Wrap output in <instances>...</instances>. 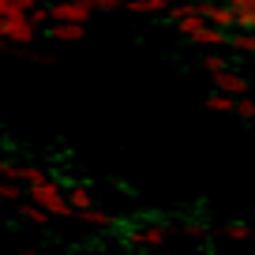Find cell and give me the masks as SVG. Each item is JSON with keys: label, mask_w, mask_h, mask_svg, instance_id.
<instances>
[{"label": "cell", "mask_w": 255, "mask_h": 255, "mask_svg": "<svg viewBox=\"0 0 255 255\" xmlns=\"http://www.w3.org/2000/svg\"><path fill=\"white\" fill-rule=\"evenodd\" d=\"M225 237H229V240H248V237H252V229H248L244 222H240V225H225Z\"/></svg>", "instance_id": "4fadbf2b"}, {"label": "cell", "mask_w": 255, "mask_h": 255, "mask_svg": "<svg viewBox=\"0 0 255 255\" xmlns=\"http://www.w3.org/2000/svg\"><path fill=\"white\" fill-rule=\"evenodd\" d=\"M0 30H4V38L11 41V45H30L34 41V34H38V26L30 23V15H4V26H0Z\"/></svg>", "instance_id": "7a4b0ae2"}, {"label": "cell", "mask_w": 255, "mask_h": 255, "mask_svg": "<svg viewBox=\"0 0 255 255\" xmlns=\"http://www.w3.org/2000/svg\"><path fill=\"white\" fill-rule=\"evenodd\" d=\"M237 26H240V30H255V4L237 8Z\"/></svg>", "instance_id": "8fae6325"}, {"label": "cell", "mask_w": 255, "mask_h": 255, "mask_svg": "<svg viewBox=\"0 0 255 255\" xmlns=\"http://www.w3.org/2000/svg\"><path fill=\"white\" fill-rule=\"evenodd\" d=\"M214 87L218 90H225V94H248V87H252V83H248V75H240V72H233V68H225V72H218L214 75Z\"/></svg>", "instance_id": "3957f363"}, {"label": "cell", "mask_w": 255, "mask_h": 255, "mask_svg": "<svg viewBox=\"0 0 255 255\" xmlns=\"http://www.w3.org/2000/svg\"><path fill=\"white\" fill-rule=\"evenodd\" d=\"M49 30V38H56V41H79L83 38V23H53V26H45Z\"/></svg>", "instance_id": "277c9868"}, {"label": "cell", "mask_w": 255, "mask_h": 255, "mask_svg": "<svg viewBox=\"0 0 255 255\" xmlns=\"http://www.w3.org/2000/svg\"><path fill=\"white\" fill-rule=\"evenodd\" d=\"M203 64H207V68H210V72H225V68H229V56H222V53H210L207 56V60H203Z\"/></svg>", "instance_id": "7c38bea8"}, {"label": "cell", "mask_w": 255, "mask_h": 255, "mask_svg": "<svg viewBox=\"0 0 255 255\" xmlns=\"http://www.w3.org/2000/svg\"><path fill=\"white\" fill-rule=\"evenodd\" d=\"M237 102H240V98L237 94H225V90H214V94L207 98V105L214 113H237Z\"/></svg>", "instance_id": "5b68a950"}, {"label": "cell", "mask_w": 255, "mask_h": 255, "mask_svg": "<svg viewBox=\"0 0 255 255\" xmlns=\"http://www.w3.org/2000/svg\"><path fill=\"white\" fill-rule=\"evenodd\" d=\"M124 8L131 11V15H154V11L169 8V0H128Z\"/></svg>", "instance_id": "8992f818"}, {"label": "cell", "mask_w": 255, "mask_h": 255, "mask_svg": "<svg viewBox=\"0 0 255 255\" xmlns=\"http://www.w3.org/2000/svg\"><path fill=\"white\" fill-rule=\"evenodd\" d=\"M184 233H188V237H203V233H207V218H203V214H188Z\"/></svg>", "instance_id": "30bf717a"}, {"label": "cell", "mask_w": 255, "mask_h": 255, "mask_svg": "<svg viewBox=\"0 0 255 255\" xmlns=\"http://www.w3.org/2000/svg\"><path fill=\"white\" fill-rule=\"evenodd\" d=\"M94 8H98L94 0H56L53 4V23H87Z\"/></svg>", "instance_id": "6da1fadb"}, {"label": "cell", "mask_w": 255, "mask_h": 255, "mask_svg": "<svg viewBox=\"0 0 255 255\" xmlns=\"http://www.w3.org/2000/svg\"><path fill=\"white\" fill-rule=\"evenodd\" d=\"M237 117H244V120H252V117H255V102H252V98L240 94V102H237Z\"/></svg>", "instance_id": "5bb4252c"}, {"label": "cell", "mask_w": 255, "mask_h": 255, "mask_svg": "<svg viewBox=\"0 0 255 255\" xmlns=\"http://www.w3.org/2000/svg\"><path fill=\"white\" fill-rule=\"evenodd\" d=\"M75 218H79L83 225H90V229H105V225L113 222V218L105 214V210H98V207H87V210H79Z\"/></svg>", "instance_id": "52a82bcc"}, {"label": "cell", "mask_w": 255, "mask_h": 255, "mask_svg": "<svg viewBox=\"0 0 255 255\" xmlns=\"http://www.w3.org/2000/svg\"><path fill=\"white\" fill-rule=\"evenodd\" d=\"M26 15H30V23L38 26V30H41V26H53V8H41V4H34Z\"/></svg>", "instance_id": "9c48e42d"}, {"label": "cell", "mask_w": 255, "mask_h": 255, "mask_svg": "<svg viewBox=\"0 0 255 255\" xmlns=\"http://www.w3.org/2000/svg\"><path fill=\"white\" fill-rule=\"evenodd\" d=\"M68 199L75 203V210H87V207H94V199H90L87 184H72V188H68Z\"/></svg>", "instance_id": "ba28073f"}]
</instances>
